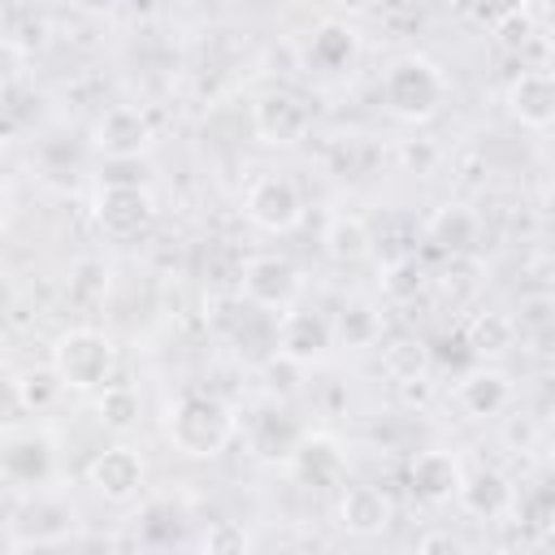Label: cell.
<instances>
[{
    "label": "cell",
    "instance_id": "obj_1",
    "mask_svg": "<svg viewBox=\"0 0 555 555\" xmlns=\"http://www.w3.org/2000/svg\"><path fill=\"white\" fill-rule=\"evenodd\" d=\"M165 434L169 442L191 455V460H212L230 447V438L238 434V421H234V408L217 395H204V390H186L169 403L165 412Z\"/></svg>",
    "mask_w": 555,
    "mask_h": 555
},
{
    "label": "cell",
    "instance_id": "obj_2",
    "mask_svg": "<svg viewBox=\"0 0 555 555\" xmlns=\"http://www.w3.org/2000/svg\"><path fill=\"white\" fill-rule=\"evenodd\" d=\"M447 74L429 56H399L382 78V100L403 121H429L447 104Z\"/></svg>",
    "mask_w": 555,
    "mask_h": 555
},
{
    "label": "cell",
    "instance_id": "obj_3",
    "mask_svg": "<svg viewBox=\"0 0 555 555\" xmlns=\"http://www.w3.org/2000/svg\"><path fill=\"white\" fill-rule=\"evenodd\" d=\"M52 369L61 373V382L69 390H100L117 369V347H113L108 334H100L91 325H78V330L56 338Z\"/></svg>",
    "mask_w": 555,
    "mask_h": 555
},
{
    "label": "cell",
    "instance_id": "obj_4",
    "mask_svg": "<svg viewBox=\"0 0 555 555\" xmlns=\"http://www.w3.org/2000/svg\"><path fill=\"white\" fill-rule=\"evenodd\" d=\"M95 225L117 243L139 238L152 225V195L143 182H104L95 195Z\"/></svg>",
    "mask_w": 555,
    "mask_h": 555
},
{
    "label": "cell",
    "instance_id": "obj_5",
    "mask_svg": "<svg viewBox=\"0 0 555 555\" xmlns=\"http://www.w3.org/2000/svg\"><path fill=\"white\" fill-rule=\"evenodd\" d=\"M243 212H247L251 225H260V230H269V234H286V230H295L299 217H304V195H299V186H295L291 178L264 173V178H256V182L247 186Z\"/></svg>",
    "mask_w": 555,
    "mask_h": 555
},
{
    "label": "cell",
    "instance_id": "obj_6",
    "mask_svg": "<svg viewBox=\"0 0 555 555\" xmlns=\"http://www.w3.org/2000/svg\"><path fill=\"white\" fill-rule=\"evenodd\" d=\"M238 295L251 308H286L299 295V269L286 256H273V251L251 256L238 273Z\"/></svg>",
    "mask_w": 555,
    "mask_h": 555
},
{
    "label": "cell",
    "instance_id": "obj_7",
    "mask_svg": "<svg viewBox=\"0 0 555 555\" xmlns=\"http://www.w3.org/2000/svg\"><path fill=\"white\" fill-rule=\"evenodd\" d=\"M251 126H256V134H260L264 143H273V147H295V143H304L308 130H312V108H308L299 95H291V91H269V95L256 100Z\"/></svg>",
    "mask_w": 555,
    "mask_h": 555
},
{
    "label": "cell",
    "instance_id": "obj_8",
    "mask_svg": "<svg viewBox=\"0 0 555 555\" xmlns=\"http://www.w3.org/2000/svg\"><path fill=\"white\" fill-rule=\"evenodd\" d=\"M460 481H464V460L447 447H429V451H416L412 464H408V486L421 503H455L460 494Z\"/></svg>",
    "mask_w": 555,
    "mask_h": 555
},
{
    "label": "cell",
    "instance_id": "obj_9",
    "mask_svg": "<svg viewBox=\"0 0 555 555\" xmlns=\"http://www.w3.org/2000/svg\"><path fill=\"white\" fill-rule=\"evenodd\" d=\"M87 481L100 499L108 503H130L139 490H143V455L126 442L117 447H104L91 464H87Z\"/></svg>",
    "mask_w": 555,
    "mask_h": 555
},
{
    "label": "cell",
    "instance_id": "obj_10",
    "mask_svg": "<svg viewBox=\"0 0 555 555\" xmlns=\"http://www.w3.org/2000/svg\"><path fill=\"white\" fill-rule=\"evenodd\" d=\"M286 464L312 490H330L347 477V455L330 434H299L295 447L286 451Z\"/></svg>",
    "mask_w": 555,
    "mask_h": 555
},
{
    "label": "cell",
    "instance_id": "obj_11",
    "mask_svg": "<svg viewBox=\"0 0 555 555\" xmlns=\"http://www.w3.org/2000/svg\"><path fill=\"white\" fill-rule=\"evenodd\" d=\"M152 143V121L134 104H113L95 121V147L108 160H139V152Z\"/></svg>",
    "mask_w": 555,
    "mask_h": 555
},
{
    "label": "cell",
    "instance_id": "obj_12",
    "mask_svg": "<svg viewBox=\"0 0 555 555\" xmlns=\"http://www.w3.org/2000/svg\"><path fill=\"white\" fill-rule=\"evenodd\" d=\"M330 343H334V330L317 308H295V304L282 308V317H278V351H286L299 364H312V360H321L330 351Z\"/></svg>",
    "mask_w": 555,
    "mask_h": 555
},
{
    "label": "cell",
    "instance_id": "obj_13",
    "mask_svg": "<svg viewBox=\"0 0 555 555\" xmlns=\"http://www.w3.org/2000/svg\"><path fill=\"white\" fill-rule=\"evenodd\" d=\"M507 113L529 130H546L555 121V78H551V69H520L507 82Z\"/></svg>",
    "mask_w": 555,
    "mask_h": 555
},
{
    "label": "cell",
    "instance_id": "obj_14",
    "mask_svg": "<svg viewBox=\"0 0 555 555\" xmlns=\"http://www.w3.org/2000/svg\"><path fill=\"white\" fill-rule=\"evenodd\" d=\"M455 503L464 512L481 516V520H499V516H507L516 507V490H512V481L499 468H473V473L464 468V481H460Z\"/></svg>",
    "mask_w": 555,
    "mask_h": 555
},
{
    "label": "cell",
    "instance_id": "obj_15",
    "mask_svg": "<svg viewBox=\"0 0 555 555\" xmlns=\"http://www.w3.org/2000/svg\"><path fill=\"white\" fill-rule=\"evenodd\" d=\"M390 516H395V507H390L386 490H377V486H343V494H338V525L347 533L373 538V533H382L390 525Z\"/></svg>",
    "mask_w": 555,
    "mask_h": 555
},
{
    "label": "cell",
    "instance_id": "obj_16",
    "mask_svg": "<svg viewBox=\"0 0 555 555\" xmlns=\"http://www.w3.org/2000/svg\"><path fill=\"white\" fill-rule=\"evenodd\" d=\"M455 403H460L468 416H477V421L499 416V412L512 403V382H507V373L477 364V369H468V373L455 382Z\"/></svg>",
    "mask_w": 555,
    "mask_h": 555
},
{
    "label": "cell",
    "instance_id": "obj_17",
    "mask_svg": "<svg viewBox=\"0 0 555 555\" xmlns=\"http://www.w3.org/2000/svg\"><path fill=\"white\" fill-rule=\"evenodd\" d=\"M48 464H52V442L39 438V434H13V438L0 442V473L17 486L43 481Z\"/></svg>",
    "mask_w": 555,
    "mask_h": 555
},
{
    "label": "cell",
    "instance_id": "obj_18",
    "mask_svg": "<svg viewBox=\"0 0 555 555\" xmlns=\"http://www.w3.org/2000/svg\"><path fill=\"white\" fill-rule=\"evenodd\" d=\"M477 230H481V221H477L473 208H464V204H447V208H438V212L429 217L425 238H429L434 247H442L447 256H468L473 243H477Z\"/></svg>",
    "mask_w": 555,
    "mask_h": 555
},
{
    "label": "cell",
    "instance_id": "obj_19",
    "mask_svg": "<svg viewBox=\"0 0 555 555\" xmlns=\"http://www.w3.org/2000/svg\"><path fill=\"white\" fill-rule=\"evenodd\" d=\"M356 52H360V35H356L347 22H325V26H317V35H312V43H308V61H312L317 69H325V74L347 69V65L356 61Z\"/></svg>",
    "mask_w": 555,
    "mask_h": 555
},
{
    "label": "cell",
    "instance_id": "obj_20",
    "mask_svg": "<svg viewBox=\"0 0 555 555\" xmlns=\"http://www.w3.org/2000/svg\"><path fill=\"white\" fill-rule=\"evenodd\" d=\"M464 343L477 356H503L516 343V321L507 312H473L464 325Z\"/></svg>",
    "mask_w": 555,
    "mask_h": 555
},
{
    "label": "cell",
    "instance_id": "obj_21",
    "mask_svg": "<svg viewBox=\"0 0 555 555\" xmlns=\"http://www.w3.org/2000/svg\"><path fill=\"white\" fill-rule=\"evenodd\" d=\"M13 395H17V408L22 412L39 416V412H52L56 408V399L65 395V382H61L56 369H30V373H22L13 382Z\"/></svg>",
    "mask_w": 555,
    "mask_h": 555
},
{
    "label": "cell",
    "instance_id": "obj_22",
    "mask_svg": "<svg viewBox=\"0 0 555 555\" xmlns=\"http://www.w3.org/2000/svg\"><path fill=\"white\" fill-rule=\"evenodd\" d=\"M369 247H373V234H369V225H364V217H334L330 221V230H325V251L334 256V260H364L369 256Z\"/></svg>",
    "mask_w": 555,
    "mask_h": 555
},
{
    "label": "cell",
    "instance_id": "obj_23",
    "mask_svg": "<svg viewBox=\"0 0 555 555\" xmlns=\"http://www.w3.org/2000/svg\"><path fill=\"white\" fill-rule=\"evenodd\" d=\"M95 416H100V425H108V429H117V434L134 429V421H139V390H134V386H121V382L100 386Z\"/></svg>",
    "mask_w": 555,
    "mask_h": 555
},
{
    "label": "cell",
    "instance_id": "obj_24",
    "mask_svg": "<svg viewBox=\"0 0 555 555\" xmlns=\"http://www.w3.org/2000/svg\"><path fill=\"white\" fill-rule=\"evenodd\" d=\"M104 295H108V264L95 260V256L74 260V269H69V304L95 308V304H104Z\"/></svg>",
    "mask_w": 555,
    "mask_h": 555
},
{
    "label": "cell",
    "instance_id": "obj_25",
    "mask_svg": "<svg viewBox=\"0 0 555 555\" xmlns=\"http://www.w3.org/2000/svg\"><path fill=\"white\" fill-rule=\"evenodd\" d=\"M425 286H429V278H425V264H421L416 256H399V260L386 264V278H382V295H386V299L412 304Z\"/></svg>",
    "mask_w": 555,
    "mask_h": 555
},
{
    "label": "cell",
    "instance_id": "obj_26",
    "mask_svg": "<svg viewBox=\"0 0 555 555\" xmlns=\"http://www.w3.org/2000/svg\"><path fill=\"white\" fill-rule=\"evenodd\" d=\"M330 330H334L347 347H373V343L382 338V317H377L369 304H347Z\"/></svg>",
    "mask_w": 555,
    "mask_h": 555
},
{
    "label": "cell",
    "instance_id": "obj_27",
    "mask_svg": "<svg viewBox=\"0 0 555 555\" xmlns=\"http://www.w3.org/2000/svg\"><path fill=\"white\" fill-rule=\"evenodd\" d=\"M260 377H264V386H269V395H295L299 390V382H304V364L299 360H291L286 351H273L264 364H260Z\"/></svg>",
    "mask_w": 555,
    "mask_h": 555
},
{
    "label": "cell",
    "instance_id": "obj_28",
    "mask_svg": "<svg viewBox=\"0 0 555 555\" xmlns=\"http://www.w3.org/2000/svg\"><path fill=\"white\" fill-rule=\"evenodd\" d=\"M386 369H390L395 377H416V373H425V369H429L425 343H421V338H399V343H390V347H386Z\"/></svg>",
    "mask_w": 555,
    "mask_h": 555
},
{
    "label": "cell",
    "instance_id": "obj_29",
    "mask_svg": "<svg viewBox=\"0 0 555 555\" xmlns=\"http://www.w3.org/2000/svg\"><path fill=\"white\" fill-rule=\"evenodd\" d=\"M494 26V39L507 48V52H520L538 30H533V22H529V13L525 9H512V13H503V17H494L490 22Z\"/></svg>",
    "mask_w": 555,
    "mask_h": 555
},
{
    "label": "cell",
    "instance_id": "obj_30",
    "mask_svg": "<svg viewBox=\"0 0 555 555\" xmlns=\"http://www.w3.org/2000/svg\"><path fill=\"white\" fill-rule=\"evenodd\" d=\"M199 546H204V551H212V555H225V551H247L251 542H247L243 525H234V520H212V525L204 529Z\"/></svg>",
    "mask_w": 555,
    "mask_h": 555
},
{
    "label": "cell",
    "instance_id": "obj_31",
    "mask_svg": "<svg viewBox=\"0 0 555 555\" xmlns=\"http://www.w3.org/2000/svg\"><path fill=\"white\" fill-rule=\"evenodd\" d=\"M546 330L551 325V295H533L525 299V312H520V330Z\"/></svg>",
    "mask_w": 555,
    "mask_h": 555
},
{
    "label": "cell",
    "instance_id": "obj_32",
    "mask_svg": "<svg viewBox=\"0 0 555 555\" xmlns=\"http://www.w3.org/2000/svg\"><path fill=\"white\" fill-rule=\"evenodd\" d=\"M468 9H473L481 22H494V17H503V13L520 9V4H516V0H468Z\"/></svg>",
    "mask_w": 555,
    "mask_h": 555
},
{
    "label": "cell",
    "instance_id": "obj_33",
    "mask_svg": "<svg viewBox=\"0 0 555 555\" xmlns=\"http://www.w3.org/2000/svg\"><path fill=\"white\" fill-rule=\"evenodd\" d=\"M421 551H460V542H455V538H447V533H438V538H425V542H421Z\"/></svg>",
    "mask_w": 555,
    "mask_h": 555
},
{
    "label": "cell",
    "instance_id": "obj_34",
    "mask_svg": "<svg viewBox=\"0 0 555 555\" xmlns=\"http://www.w3.org/2000/svg\"><path fill=\"white\" fill-rule=\"evenodd\" d=\"M74 4H78L82 13H104V9H113L117 0H74Z\"/></svg>",
    "mask_w": 555,
    "mask_h": 555
}]
</instances>
